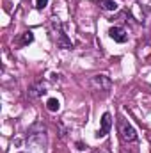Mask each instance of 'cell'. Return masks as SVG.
Segmentation results:
<instances>
[{"instance_id": "6da1fadb", "label": "cell", "mask_w": 151, "mask_h": 153, "mask_svg": "<svg viewBox=\"0 0 151 153\" xmlns=\"http://www.w3.org/2000/svg\"><path fill=\"white\" fill-rule=\"evenodd\" d=\"M44 132L46 130L41 123H34L27 132V143L41 153H44V144H46V134Z\"/></svg>"}, {"instance_id": "7a4b0ae2", "label": "cell", "mask_w": 151, "mask_h": 153, "mask_svg": "<svg viewBox=\"0 0 151 153\" xmlns=\"http://www.w3.org/2000/svg\"><path fill=\"white\" fill-rule=\"evenodd\" d=\"M117 132H119V137H121L124 143H133V141L137 139L135 128H133L124 117H119V119H117Z\"/></svg>"}, {"instance_id": "3957f363", "label": "cell", "mask_w": 151, "mask_h": 153, "mask_svg": "<svg viewBox=\"0 0 151 153\" xmlns=\"http://www.w3.org/2000/svg\"><path fill=\"white\" fill-rule=\"evenodd\" d=\"M52 30H53V39H55L57 46H61V48H71L73 46L71 39H68V36L64 34V30H62L59 22H55V20L52 22Z\"/></svg>"}, {"instance_id": "277c9868", "label": "cell", "mask_w": 151, "mask_h": 153, "mask_svg": "<svg viewBox=\"0 0 151 153\" xmlns=\"http://www.w3.org/2000/svg\"><path fill=\"white\" fill-rule=\"evenodd\" d=\"M89 84H91V87H93V89H96V91H109V89L112 87V82H110V78H109L107 75H94V76H91Z\"/></svg>"}, {"instance_id": "5b68a950", "label": "cell", "mask_w": 151, "mask_h": 153, "mask_svg": "<svg viewBox=\"0 0 151 153\" xmlns=\"http://www.w3.org/2000/svg\"><path fill=\"white\" fill-rule=\"evenodd\" d=\"M110 128H112V116L109 114V112H105V114L101 116V126H100L96 137H98V139H100V137H105V135L110 132Z\"/></svg>"}, {"instance_id": "8992f818", "label": "cell", "mask_w": 151, "mask_h": 153, "mask_svg": "<svg viewBox=\"0 0 151 153\" xmlns=\"http://www.w3.org/2000/svg\"><path fill=\"white\" fill-rule=\"evenodd\" d=\"M109 36L115 41V43H126L128 41V32L121 27H110L109 30Z\"/></svg>"}, {"instance_id": "52a82bcc", "label": "cell", "mask_w": 151, "mask_h": 153, "mask_svg": "<svg viewBox=\"0 0 151 153\" xmlns=\"http://www.w3.org/2000/svg\"><path fill=\"white\" fill-rule=\"evenodd\" d=\"M44 93H46L44 84H43V82H38V84H34V85H30V87H29L27 96H29L30 100H36V98H39V96H43Z\"/></svg>"}, {"instance_id": "ba28073f", "label": "cell", "mask_w": 151, "mask_h": 153, "mask_svg": "<svg viewBox=\"0 0 151 153\" xmlns=\"http://www.w3.org/2000/svg\"><path fill=\"white\" fill-rule=\"evenodd\" d=\"M34 41V34L30 32V30H27V32H23L21 36H20V39H18V45L20 46H27L29 43H32Z\"/></svg>"}, {"instance_id": "9c48e42d", "label": "cell", "mask_w": 151, "mask_h": 153, "mask_svg": "<svg viewBox=\"0 0 151 153\" xmlns=\"http://www.w3.org/2000/svg\"><path fill=\"white\" fill-rule=\"evenodd\" d=\"M100 7L105 9V11H115L117 9V4L114 0H100Z\"/></svg>"}, {"instance_id": "30bf717a", "label": "cell", "mask_w": 151, "mask_h": 153, "mask_svg": "<svg viewBox=\"0 0 151 153\" xmlns=\"http://www.w3.org/2000/svg\"><path fill=\"white\" fill-rule=\"evenodd\" d=\"M59 107H61V103H59V100H57V98H50V100L46 102V109H48L50 112H57V111H59Z\"/></svg>"}, {"instance_id": "8fae6325", "label": "cell", "mask_w": 151, "mask_h": 153, "mask_svg": "<svg viewBox=\"0 0 151 153\" xmlns=\"http://www.w3.org/2000/svg\"><path fill=\"white\" fill-rule=\"evenodd\" d=\"M46 4H48V0H36V7L38 9H44Z\"/></svg>"}, {"instance_id": "7c38bea8", "label": "cell", "mask_w": 151, "mask_h": 153, "mask_svg": "<svg viewBox=\"0 0 151 153\" xmlns=\"http://www.w3.org/2000/svg\"><path fill=\"white\" fill-rule=\"evenodd\" d=\"M76 146H78V150H85V148H87V146H84L82 143H76Z\"/></svg>"}]
</instances>
